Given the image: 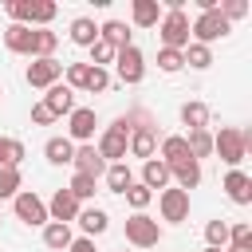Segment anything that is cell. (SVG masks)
Instances as JSON below:
<instances>
[{"label":"cell","instance_id":"cell-1","mask_svg":"<svg viewBox=\"0 0 252 252\" xmlns=\"http://www.w3.org/2000/svg\"><path fill=\"white\" fill-rule=\"evenodd\" d=\"M248 146H252V134H244L236 126H220V134H213V154H220V161L232 169L248 158Z\"/></svg>","mask_w":252,"mask_h":252},{"label":"cell","instance_id":"cell-2","mask_svg":"<svg viewBox=\"0 0 252 252\" xmlns=\"http://www.w3.org/2000/svg\"><path fill=\"white\" fill-rule=\"evenodd\" d=\"M158 35H161V43H165L169 51H185V47H189V16H185L181 8L161 12V20H158Z\"/></svg>","mask_w":252,"mask_h":252},{"label":"cell","instance_id":"cell-3","mask_svg":"<svg viewBox=\"0 0 252 252\" xmlns=\"http://www.w3.org/2000/svg\"><path fill=\"white\" fill-rule=\"evenodd\" d=\"M189 35H193V43H213V39H220V35H228V20L213 8V12H201L193 24H189Z\"/></svg>","mask_w":252,"mask_h":252},{"label":"cell","instance_id":"cell-4","mask_svg":"<svg viewBox=\"0 0 252 252\" xmlns=\"http://www.w3.org/2000/svg\"><path fill=\"white\" fill-rule=\"evenodd\" d=\"M114 67H118V79H122L126 87H138V83L146 79V59H142V51H138L134 43L118 47V55H114Z\"/></svg>","mask_w":252,"mask_h":252},{"label":"cell","instance_id":"cell-5","mask_svg":"<svg viewBox=\"0 0 252 252\" xmlns=\"http://www.w3.org/2000/svg\"><path fill=\"white\" fill-rule=\"evenodd\" d=\"M126 240H130L134 248H158V240H161V228H158V220H154V217H146V213H134V217L126 220Z\"/></svg>","mask_w":252,"mask_h":252},{"label":"cell","instance_id":"cell-6","mask_svg":"<svg viewBox=\"0 0 252 252\" xmlns=\"http://www.w3.org/2000/svg\"><path fill=\"white\" fill-rule=\"evenodd\" d=\"M94 150H98V158H102V161H110V165H114V161H122V158H126V122L118 118L114 126H106Z\"/></svg>","mask_w":252,"mask_h":252},{"label":"cell","instance_id":"cell-7","mask_svg":"<svg viewBox=\"0 0 252 252\" xmlns=\"http://www.w3.org/2000/svg\"><path fill=\"white\" fill-rule=\"evenodd\" d=\"M158 209H161V220L181 224V220H189V193L185 189H161Z\"/></svg>","mask_w":252,"mask_h":252},{"label":"cell","instance_id":"cell-8","mask_svg":"<svg viewBox=\"0 0 252 252\" xmlns=\"http://www.w3.org/2000/svg\"><path fill=\"white\" fill-rule=\"evenodd\" d=\"M12 201H16V217H20L24 224H32V228H35V224H47V220H51V217H47V205H43V201H39L32 189L16 193Z\"/></svg>","mask_w":252,"mask_h":252},{"label":"cell","instance_id":"cell-9","mask_svg":"<svg viewBox=\"0 0 252 252\" xmlns=\"http://www.w3.org/2000/svg\"><path fill=\"white\" fill-rule=\"evenodd\" d=\"M59 79H63V63H59V59H32V63H28V83H32V87H43V91H47V87H55Z\"/></svg>","mask_w":252,"mask_h":252},{"label":"cell","instance_id":"cell-10","mask_svg":"<svg viewBox=\"0 0 252 252\" xmlns=\"http://www.w3.org/2000/svg\"><path fill=\"white\" fill-rule=\"evenodd\" d=\"M94 126H98V118H94V110L91 106H75L71 114H67V130H71V142H91L94 138Z\"/></svg>","mask_w":252,"mask_h":252},{"label":"cell","instance_id":"cell-11","mask_svg":"<svg viewBox=\"0 0 252 252\" xmlns=\"http://www.w3.org/2000/svg\"><path fill=\"white\" fill-rule=\"evenodd\" d=\"M71 165H75V173H87V177H102L106 173V161L98 158V150L87 142V146H75V158H71Z\"/></svg>","mask_w":252,"mask_h":252},{"label":"cell","instance_id":"cell-12","mask_svg":"<svg viewBox=\"0 0 252 252\" xmlns=\"http://www.w3.org/2000/svg\"><path fill=\"white\" fill-rule=\"evenodd\" d=\"M220 189L228 193V201H232V205H252V177H248L244 169H228Z\"/></svg>","mask_w":252,"mask_h":252},{"label":"cell","instance_id":"cell-13","mask_svg":"<svg viewBox=\"0 0 252 252\" xmlns=\"http://www.w3.org/2000/svg\"><path fill=\"white\" fill-rule=\"evenodd\" d=\"M79 209H83V205H79L67 189H55V197H51V205H47V217H51L55 224H71V220L79 217Z\"/></svg>","mask_w":252,"mask_h":252},{"label":"cell","instance_id":"cell-14","mask_svg":"<svg viewBox=\"0 0 252 252\" xmlns=\"http://www.w3.org/2000/svg\"><path fill=\"white\" fill-rule=\"evenodd\" d=\"M32 43H35V28H28V24H8V28H4V47H8V51L32 55Z\"/></svg>","mask_w":252,"mask_h":252},{"label":"cell","instance_id":"cell-15","mask_svg":"<svg viewBox=\"0 0 252 252\" xmlns=\"http://www.w3.org/2000/svg\"><path fill=\"white\" fill-rule=\"evenodd\" d=\"M43 106H47L55 118H59V114H71V110H75V91H71L67 83H55V87H47Z\"/></svg>","mask_w":252,"mask_h":252},{"label":"cell","instance_id":"cell-16","mask_svg":"<svg viewBox=\"0 0 252 252\" xmlns=\"http://www.w3.org/2000/svg\"><path fill=\"white\" fill-rule=\"evenodd\" d=\"M126 150L134 154V158H154V150H158V130L154 126H134V134H130V142H126Z\"/></svg>","mask_w":252,"mask_h":252},{"label":"cell","instance_id":"cell-17","mask_svg":"<svg viewBox=\"0 0 252 252\" xmlns=\"http://www.w3.org/2000/svg\"><path fill=\"white\" fill-rule=\"evenodd\" d=\"M169 177L177 181V189H185V193H189V189H197V185H201V161H193V158H189V161H181V165H169Z\"/></svg>","mask_w":252,"mask_h":252},{"label":"cell","instance_id":"cell-18","mask_svg":"<svg viewBox=\"0 0 252 252\" xmlns=\"http://www.w3.org/2000/svg\"><path fill=\"white\" fill-rule=\"evenodd\" d=\"M142 185L154 193V189H165L169 185V165L161 161V158H150L146 165H142Z\"/></svg>","mask_w":252,"mask_h":252},{"label":"cell","instance_id":"cell-19","mask_svg":"<svg viewBox=\"0 0 252 252\" xmlns=\"http://www.w3.org/2000/svg\"><path fill=\"white\" fill-rule=\"evenodd\" d=\"M79 228L87 232V236H98V232H106V224H110V217H106V209H98V205H91V209H79Z\"/></svg>","mask_w":252,"mask_h":252},{"label":"cell","instance_id":"cell-20","mask_svg":"<svg viewBox=\"0 0 252 252\" xmlns=\"http://www.w3.org/2000/svg\"><path fill=\"white\" fill-rule=\"evenodd\" d=\"M130 16H134L138 28H158V20H161V4H158V0H134V4H130Z\"/></svg>","mask_w":252,"mask_h":252},{"label":"cell","instance_id":"cell-21","mask_svg":"<svg viewBox=\"0 0 252 252\" xmlns=\"http://www.w3.org/2000/svg\"><path fill=\"white\" fill-rule=\"evenodd\" d=\"M161 161H165V165H181V161H189V146H185L181 134L161 138Z\"/></svg>","mask_w":252,"mask_h":252},{"label":"cell","instance_id":"cell-22","mask_svg":"<svg viewBox=\"0 0 252 252\" xmlns=\"http://www.w3.org/2000/svg\"><path fill=\"white\" fill-rule=\"evenodd\" d=\"M43 154H47L51 165H71V158H75V142H71V138H47Z\"/></svg>","mask_w":252,"mask_h":252},{"label":"cell","instance_id":"cell-23","mask_svg":"<svg viewBox=\"0 0 252 252\" xmlns=\"http://www.w3.org/2000/svg\"><path fill=\"white\" fill-rule=\"evenodd\" d=\"M71 240H75V236H71V224H55V220L43 224V244H47L51 252H67Z\"/></svg>","mask_w":252,"mask_h":252},{"label":"cell","instance_id":"cell-24","mask_svg":"<svg viewBox=\"0 0 252 252\" xmlns=\"http://www.w3.org/2000/svg\"><path fill=\"white\" fill-rule=\"evenodd\" d=\"M98 39V24L91 20V16H79V20H71V43H79V47H91Z\"/></svg>","mask_w":252,"mask_h":252},{"label":"cell","instance_id":"cell-25","mask_svg":"<svg viewBox=\"0 0 252 252\" xmlns=\"http://www.w3.org/2000/svg\"><path fill=\"white\" fill-rule=\"evenodd\" d=\"M130 185H134V173H130V165H126V161L106 165V189H110V193H126Z\"/></svg>","mask_w":252,"mask_h":252},{"label":"cell","instance_id":"cell-26","mask_svg":"<svg viewBox=\"0 0 252 252\" xmlns=\"http://www.w3.org/2000/svg\"><path fill=\"white\" fill-rule=\"evenodd\" d=\"M181 122H185L189 130H209V106L197 102V98L185 102V106H181Z\"/></svg>","mask_w":252,"mask_h":252},{"label":"cell","instance_id":"cell-27","mask_svg":"<svg viewBox=\"0 0 252 252\" xmlns=\"http://www.w3.org/2000/svg\"><path fill=\"white\" fill-rule=\"evenodd\" d=\"M185 146H189V158H193V161L213 158V134H209V130H189Z\"/></svg>","mask_w":252,"mask_h":252},{"label":"cell","instance_id":"cell-28","mask_svg":"<svg viewBox=\"0 0 252 252\" xmlns=\"http://www.w3.org/2000/svg\"><path fill=\"white\" fill-rule=\"evenodd\" d=\"M20 161H24V142L0 138V169H20Z\"/></svg>","mask_w":252,"mask_h":252},{"label":"cell","instance_id":"cell-29","mask_svg":"<svg viewBox=\"0 0 252 252\" xmlns=\"http://www.w3.org/2000/svg\"><path fill=\"white\" fill-rule=\"evenodd\" d=\"M98 39H106L110 47H126V43H130V32H126L122 20H106V24L98 28Z\"/></svg>","mask_w":252,"mask_h":252},{"label":"cell","instance_id":"cell-30","mask_svg":"<svg viewBox=\"0 0 252 252\" xmlns=\"http://www.w3.org/2000/svg\"><path fill=\"white\" fill-rule=\"evenodd\" d=\"M228 252H252V224H228Z\"/></svg>","mask_w":252,"mask_h":252},{"label":"cell","instance_id":"cell-31","mask_svg":"<svg viewBox=\"0 0 252 252\" xmlns=\"http://www.w3.org/2000/svg\"><path fill=\"white\" fill-rule=\"evenodd\" d=\"M55 12H59L55 0H32V20H28V28H32V24H35V28H47V24L55 20Z\"/></svg>","mask_w":252,"mask_h":252},{"label":"cell","instance_id":"cell-32","mask_svg":"<svg viewBox=\"0 0 252 252\" xmlns=\"http://www.w3.org/2000/svg\"><path fill=\"white\" fill-rule=\"evenodd\" d=\"M55 43H59V35H55V32H47V28H35V43H32V55H35V59H51Z\"/></svg>","mask_w":252,"mask_h":252},{"label":"cell","instance_id":"cell-33","mask_svg":"<svg viewBox=\"0 0 252 252\" xmlns=\"http://www.w3.org/2000/svg\"><path fill=\"white\" fill-rule=\"evenodd\" d=\"M181 55H185V63H189L193 71H205V67L213 63V51H209L205 43H189V47H185Z\"/></svg>","mask_w":252,"mask_h":252},{"label":"cell","instance_id":"cell-34","mask_svg":"<svg viewBox=\"0 0 252 252\" xmlns=\"http://www.w3.org/2000/svg\"><path fill=\"white\" fill-rule=\"evenodd\" d=\"M114 55H118V47H110L106 39L91 43V67H106V63H114Z\"/></svg>","mask_w":252,"mask_h":252},{"label":"cell","instance_id":"cell-35","mask_svg":"<svg viewBox=\"0 0 252 252\" xmlns=\"http://www.w3.org/2000/svg\"><path fill=\"white\" fill-rule=\"evenodd\" d=\"M67 193H71L75 201H87V197H94V177H87V173H75V177H71V185H67Z\"/></svg>","mask_w":252,"mask_h":252},{"label":"cell","instance_id":"cell-36","mask_svg":"<svg viewBox=\"0 0 252 252\" xmlns=\"http://www.w3.org/2000/svg\"><path fill=\"white\" fill-rule=\"evenodd\" d=\"M110 87V75H106V67H91L87 71V83H83V91H91V94H102Z\"/></svg>","mask_w":252,"mask_h":252},{"label":"cell","instance_id":"cell-37","mask_svg":"<svg viewBox=\"0 0 252 252\" xmlns=\"http://www.w3.org/2000/svg\"><path fill=\"white\" fill-rule=\"evenodd\" d=\"M205 240H209V248H224L228 244V224L224 220H209L205 224Z\"/></svg>","mask_w":252,"mask_h":252},{"label":"cell","instance_id":"cell-38","mask_svg":"<svg viewBox=\"0 0 252 252\" xmlns=\"http://www.w3.org/2000/svg\"><path fill=\"white\" fill-rule=\"evenodd\" d=\"M20 185H24L20 169H0V201H4V197H16Z\"/></svg>","mask_w":252,"mask_h":252},{"label":"cell","instance_id":"cell-39","mask_svg":"<svg viewBox=\"0 0 252 252\" xmlns=\"http://www.w3.org/2000/svg\"><path fill=\"white\" fill-rule=\"evenodd\" d=\"M158 67H161L165 75H173V71H181V67H185V55H181V51L161 47V51H158Z\"/></svg>","mask_w":252,"mask_h":252},{"label":"cell","instance_id":"cell-40","mask_svg":"<svg viewBox=\"0 0 252 252\" xmlns=\"http://www.w3.org/2000/svg\"><path fill=\"white\" fill-rule=\"evenodd\" d=\"M122 197H126V201H130V209H138V213H142V209H146V205L154 201V193H150L146 185H138V181H134V185H130V189L122 193Z\"/></svg>","mask_w":252,"mask_h":252},{"label":"cell","instance_id":"cell-41","mask_svg":"<svg viewBox=\"0 0 252 252\" xmlns=\"http://www.w3.org/2000/svg\"><path fill=\"white\" fill-rule=\"evenodd\" d=\"M87 71H91V63H67V67H63V75H67V87H71V91H79V87L87 83Z\"/></svg>","mask_w":252,"mask_h":252},{"label":"cell","instance_id":"cell-42","mask_svg":"<svg viewBox=\"0 0 252 252\" xmlns=\"http://www.w3.org/2000/svg\"><path fill=\"white\" fill-rule=\"evenodd\" d=\"M4 8H8L12 24H28V20H32V0H8Z\"/></svg>","mask_w":252,"mask_h":252},{"label":"cell","instance_id":"cell-43","mask_svg":"<svg viewBox=\"0 0 252 252\" xmlns=\"http://www.w3.org/2000/svg\"><path fill=\"white\" fill-rule=\"evenodd\" d=\"M217 12H220L228 24H232V20H240V16L248 12V4H244V0H228V4H217Z\"/></svg>","mask_w":252,"mask_h":252},{"label":"cell","instance_id":"cell-44","mask_svg":"<svg viewBox=\"0 0 252 252\" xmlns=\"http://www.w3.org/2000/svg\"><path fill=\"white\" fill-rule=\"evenodd\" d=\"M32 122H35V126H51V122H55V114H51L43 102H35V106H32Z\"/></svg>","mask_w":252,"mask_h":252},{"label":"cell","instance_id":"cell-45","mask_svg":"<svg viewBox=\"0 0 252 252\" xmlns=\"http://www.w3.org/2000/svg\"><path fill=\"white\" fill-rule=\"evenodd\" d=\"M67 252H98V248H94V240H91V236H79V240H71V248H67Z\"/></svg>","mask_w":252,"mask_h":252},{"label":"cell","instance_id":"cell-46","mask_svg":"<svg viewBox=\"0 0 252 252\" xmlns=\"http://www.w3.org/2000/svg\"><path fill=\"white\" fill-rule=\"evenodd\" d=\"M205 252H224V248H205Z\"/></svg>","mask_w":252,"mask_h":252}]
</instances>
